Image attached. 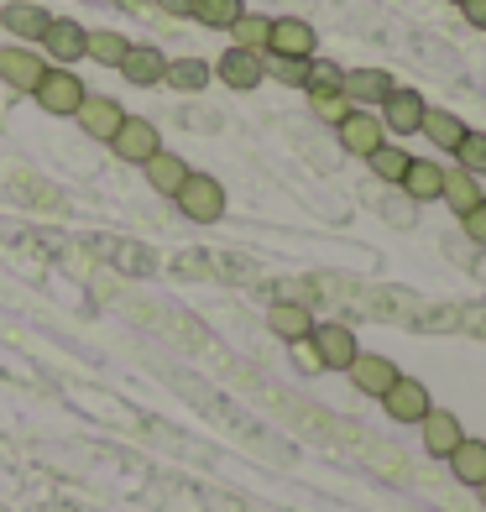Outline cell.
Returning <instances> with one entry per match:
<instances>
[{"instance_id": "cell-17", "label": "cell", "mask_w": 486, "mask_h": 512, "mask_svg": "<svg viewBox=\"0 0 486 512\" xmlns=\"http://www.w3.org/2000/svg\"><path fill=\"white\" fill-rule=\"evenodd\" d=\"M121 74H126V84H136V89H152V84H162V74H168V58H162V48H126V58H121Z\"/></svg>"}, {"instance_id": "cell-3", "label": "cell", "mask_w": 486, "mask_h": 512, "mask_svg": "<svg viewBox=\"0 0 486 512\" xmlns=\"http://www.w3.org/2000/svg\"><path fill=\"white\" fill-rule=\"evenodd\" d=\"M110 152L121 157V162H136V168H142L147 157H157V152H162V131L147 121V115H126L121 131L110 136Z\"/></svg>"}, {"instance_id": "cell-34", "label": "cell", "mask_w": 486, "mask_h": 512, "mask_svg": "<svg viewBox=\"0 0 486 512\" xmlns=\"http://www.w3.org/2000/svg\"><path fill=\"white\" fill-rule=\"evenodd\" d=\"M162 16H173V21H194V0H157Z\"/></svg>"}, {"instance_id": "cell-8", "label": "cell", "mask_w": 486, "mask_h": 512, "mask_svg": "<svg viewBox=\"0 0 486 512\" xmlns=\"http://www.w3.org/2000/svg\"><path fill=\"white\" fill-rule=\"evenodd\" d=\"M42 74H48V63H42V53H32L27 42L0 48V84H6V89H16V95H32V89L42 84Z\"/></svg>"}, {"instance_id": "cell-9", "label": "cell", "mask_w": 486, "mask_h": 512, "mask_svg": "<svg viewBox=\"0 0 486 512\" xmlns=\"http://www.w3.org/2000/svg\"><path fill=\"white\" fill-rule=\"evenodd\" d=\"M319 48V32L298 16H272V42H267V58H314Z\"/></svg>"}, {"instance_id": "cell-30", "label": "cell", "mask_w": 486, "mask_h": 512, "mask_svg": "<svg viewBox=\"0 0 486 512\" xmlns=\"http://www.w3.org/2000/svg\"><path fill=\"white\" fill-rule=\"evenodd\" d=\"M455 168H466V173H476V178H486V131H466V142L455 147Z\"/></svg>"}, {"instance_id": "cell-7", "label": "cell", "mask_w": 486, "mask_h": 512, "mask_svg": "<svg viewBox=\"0 0 486 512\" xmlns=\"http://www.w3.org/2000/svg\"><path fill=\"white\" fill-rule=\"evenodd\" d=\"M377 403L387 408V418H392V424H419V418H424V413L434 408L429 387H424L419 377H398V382H392V387L382 392Z\"/></svg>"}, {"instance_id": "cell-23", "label": "cell", "mask_w": 486, "mask_h": 512, "mask_svg": "<svg viewBox=\"0 0 486 512\" xmlns=\"http://www.w3.org/2000/svg\"><path fill=\"white\" fill-rule=\"evenodd\" d=\"M450 476L460 486H486V439H460V450L450 455Z\"/></svg>"}, {"instance_id": "cell-28", "label": "cell", "mask_w": 486, "mask_h": 512, "mask_svg": "<svg viewBox=\"0 0 486 512\" xmlns=\"http://www.w3.org/2000/svg\"><path fill=\"white\" fill-rule=\"evenodd\" d=\"M246 11V0H194V21L210 32H230V21Z\"/></svg>"}, {"instance_id": "cell-25", "label": "cell", "mask_w": 486, "mask_h": 512, "mask_svg": "<svg viewBox=\"0 0 486 512\" xmlns=\"http://www.w3.org/2000/svg\"><path fill=\"white\" fill-rule=\"evenodd\" d=\"M272 42V16H257V11H241L230 21V48H246V53H267Z\"/></svg>"}, {"instance_id": "cell-22", "label": "cell", "mask_w": 486, "mask_h": 512, "mask_svg": "<svg viewBox=\"0 0 486 512\" xmlns=\"http://www.w3.org/2000/svg\"><path fill=\"white\" fill-rule=\"evenodd\" d=\"M215 68L204 58H168V74H162V84L178 89V95H199V89H210Z\"/></svg>"}, {"instance_id": "cell-4", "label": "cell", "mask_w": 486, "mask_h": 512, "mask_svg": "<svg viewBox=\"0 0 486 512\" xmlns=\"http://www.w3.org/2000/svg\"><path fill=\"white\" fill-rule=\"evenodd\" d=\"M309 345L319 351V366H324V371H351V361L361 356L351 324H335V319H330V324H314Z\"/></svg>"}, {"instance_id": "cell-13", "label": "cell", "mask_w": 486, "mask_h": 512, "mask_svg": "<svg viewBox=\"0 0 486 512\" xmlns=\"http://www.w3.org/2000/svg\"><path fill=\"white\" fill-rule=\"evenodd\" d=\"M424 95L419 89H392V95L377 105V115H382V126L392 131V136H413L419 131V121H424Z\"/></svg>"}, {"instance_id": "cell-37", "label": "cell", "mask_w": 486, "mask_h": 512, "mask_svg": "<svg viewBox=\"0 0 486 512\" xmlns=\"http://www.w3.org/2000/svg\"><path fill=\"white\" fill-rule=\"evenodd\" d=\"M476 492H481V507H486V486H476Z\"/></svg>"}, {"instance_id": "cell-20", "label": "cell", "mask_w": 486, "mask_h": 512, "mask_svg": "<svg viewBox=\"0 0 486 512\" xmlns=\"http://www.w3.org/2000/svg\"><path fill=\"white\" fill-rule=\"evenodd\" d=\"M267 324H272V335H277V340H288V345H293V340H309L319 319H314L304 304H288V298H283V304H272V309H267Z\"/></svg>"}, {"instance_id": "cell-32", "label": "cell", "mask_w": 486, "mask_h": 512, "mask_svg": "<svg viewBox=\"0 0 486 512\" xmlns=\"http://www.w3.org/2000/svg\"><path fill=\"white\" fill-rule=\"evenodd\" d=\"M340 79H345V68L314 58V63H309V84H304V95H330V89H340Z\"/></svg>"}, {"instance_id": "cell-35", "label": "cell", "mask_w": 486, "mask_h": 512, "mask_svg": "<svg viewBox=\"0 0 486 512\" xmlns=\"http://www.w3.org/2000/svg\"><path fill=\"white\" fill-rule=\"evenodd\" d=\"M293 356H298V366H304V371H324L319 366V351H314L309 340H293Z\"/></svg>"}, {"instance_id": "cell-5", "label": "cell", "mask_w": 486, "mask_h": 512, "mask_svg": "<svg viewBox=\"0 0 486 512\" xmlns=\"http://www.w3.org/2000/svg\"><path fill=\"white\" fill-rule=\"evenodd\" d=\"M215 79L236 95H251L262 79H267V53H246V48H225L215 63Z\"/></svg>"}, {"instance_id": "cell-36", "label": "cell", "mask_w": 486, "mask_h": 512, "mask_svg": "<svg viewBox=\"0 0 486 512\" xmlns=\"http://www.w3.org/2000/svg\"><path fill=\"white\" fill-rule=\"evenodd\" d=\"M460 11H466L471 27H481V32H486V0H460Z\"/></svg>"}, {"instance_id": "cell-19", "label": "cell", "mask_w": 486, "mask_h": 512, "mask_svg": "<svg viewBox=\"0 0 486 512\" xmlns=\"http://www.w3.org/2000/svg\"><path fill=\"white\" fill-rule=\"evenodd\" d=\"M142 173H147V183H152V194L173 199V194L183 189V178H189L194 168H189L183 157H173V152H157V157H147V162H142Z\"/></svg>"}, {"instance_id": "cell-12", "label": "cell", "mask_w": 486, "mask_h": 512, "mask_svg": "<svg viewBox=\"0 0 486 512\" xmlns=\"http://www.w3.org/2000/svg\"><path fill=\"white\" fill-rule=\"evenodd\" d=\"M74 121L84 126V136H89V142H105V147H110V136L121 131L126 110H121V100H110V95H84V105H79V115H74Z\"/></svg>"}, {"instance_id": "cell-38", "label": "cell", "mask_w": 486, "mask_h": 512, "mask_svg": "<svg viewBox=\"0 0 486 512\" xmlns=\"http://www.w3.org/2000/svg\"><path fill=\"white\" fill-rule=\"evenodd\" d=\"M142 6H157V0H142Z\"/></svg>"}, {"instance_id": "cell-21", "label": "cell", "mask_w": 486, "mask_h": 512, "mask_svg": "<svg viewBox=\"0 0 486 512\" xmlns=\"http://www.w3.org/2000/svg\"><path fill=\"white\" fill-rule=\"evenodd\" d=\"M419 131L429 136L439 152H455L460 142H466V131H471V126L460 121L455 110H434V105H429V110H424V121H419Z\"/></svg>"}, {"instance_id": "cell-15", "label": "cell", "mask_w": 486, "mask_h": 512, "mask_svg": "<svg viewBox=\"0 0 486 512\" xmlns=\"http://www.w3.org/2000/svg\"><path fill=\"white\" fill-rule=\"evenodd\" d=\"M48 21H53V11H42L37 0H6V6H0V27L21 42H42Z\"/></svg>"}, {"instance_id": "cell-18", "label": "cell", "mask_w": 486, "mask_h": 512, "mask_svg": "<svg viewBox=\"0 0 486 512\" xmlns=\"http://www.w3.org/2000/svg\"><path fill=\"white\" fill-rule=\"evenodd\" d=\"M398 189H403L408 199L429 204V199H439V194H445V168H439V162H429V157H413Z\"/></svg>"}, {"instance_id": "cell-1", "label": "cell", "mask_w": 486, "mask_h": 512, "mask_svg": "<svg viewBox=\"0 0 486 512\" xmlns=\"http://www.w3.org/2000/svg\"><path fill=\"white\" fill-rule=\"evenodd\" d=\"M173 204L183 209V220L215 225V220L225 215V183L210 178V173H189V178H183V189L173 194Z\"/></svg>"}, {"instance_id": "cell-14", "label": "cell", "mask_w": 486, "mask_h": 512, "mask_svg": "<svg viewBox=\"0 0 486 512\" xmlns=\"http://www.w3.org/2000/svg\"><path fill=\"white\" fill-rule=\"evenodd\" d=\"M345 377H351V387H356V392H366V398H382V392H387L392 382H398L403 371L392 366L387 356H377V351H361V356L351 361V371H345Z\"/></svg>"}, {"instance_id": "cell-29", "label": "cell", "mask_w": 486, "mask_h": 512, "mask_svg": "<svg viewBox=\"0 0 486 512\" xmlns=\"http://www.w3.org/2000/svg\"><path fill=\"white\" fill-rule=\"evenodd\" d=\"M309 63L314 58H267V79L288 84V89H304L309 84Z\"/></svg>"}, {"instance_id": "cell-26", "label": "cell", "mask_w": 486, "mask_h": 512, "mask_svg": "<svg viewBox=\"0 0 486 512\" xmlns=\"http://www.w3.org/2000/svg\"><path fill=\"white\" fill-rule=\"evenodd\" d=\"M126 32H110V27H84V58H95V63H105V68H121V58H126Z\"/></svg>"}, {"instance_id": "cell-31", "label": "cell", "mask_w": 486, "mask_h": 512, "mask_svg": "<svg viewBox=\"0 0 486 512\" xmlns=\"http://www.w3.org/2000/svg\"><path fill=\"white\" fill-rule=\"evenodd\" d=\"M309 110L319 115V121H330V126H340V121H345V115H351L356 105L345 100L340 89H330V95H309Z\"/></svg>"}, {"instance_id": "cell-39", "label": "cell", "mask_w": 486, "mask_h": 512, "mask_svg": "<svg viewBox=\"0 0 486 512\" xmlns=\"http://www.w3.org/2000/svg\"><path fill=\"white\" fill-rule=\"evenodd\" d=\"M455 6H460V0H455Z\"/></svg>"}, {"instance_id": "cell-11", "label": "cell", "mask_w": 486, "mask_h": 512, "mask_svg": "<svg viewBox=\"0 0 486 512\" xmlns=\"http://www.w3.org/2000/svg\"><path fill=\"white\" fill-rule=\"evenodd\" d=\"M419 434H424V455H434V460H450L460 450V439H466V429H460V418L450 408H429L419 418Z\"/></svg>"}, {"instance_id": "cell-24", "label": "cell", "mask_w": 486, "mask_h": 512, "mask_svg": "<svg viewBox=\"0 0 486 512\" xmlns=\"http://www.w3.org/2000/svg\"><path fill=\"white\" fill-rule=\"evenodd\" d=\"M439 199H445V204L455 209V220H460V215H471V209H476L486 194H481L476 173H466V168H445V194H439Z\"/></svg>"}, {"instance_id": "cell-27", "label": "cell", "mask_w": 486, "mask_h": 512, "mask_svg": "<svg viewBox=\"0 0 486 512\" xmlns=\"http://www.w3.org/2000/svg\"><path fill=\"white\" fill-rule=\"evenodd\" d=\"M408 162H413V157H408V152H403L398 142H382V147H377L372 157H366V168L377 173V183H403Z\"/></svg>"}, {"instance_id": "cell-2", "label": "cell", "mask_w": 486, "mask_h": 512, "mask_svg": "<svg viewBox=\"0 0 486 512\" xmlns=\"http://www.w3.org/2000/svg\"><path fill=\"white\" fill-rule=\"evenodd\" d=\"M84 95H89L84 79H79V74H68V68H58V63H48L42 84L32 89V100L42 105V115H79Z\"/></svg>"}, {"instance_id": "cell-6", "label": "cell", "mask_w": 486, "mask_h": 512, "mask_svg": "<svg viewBox=\"0 0 486 512\" xmlns=\"http://www.w3.org/2000/svg\"><path fill=\"white\" fill-rule=\"evenodd\" d=\"M335 136H340V147L351 152V157H372V152L387 142V126H382L377 110H361V105H356V110L335 126Z\"/></svg>"}, {"instance_id": "cell-16", "label": "cell", "mask_w": 486, "mask_h": 512, "mask_svg": "<svg viewBox=\"0 0 486 512\" xmlns=\"http://www.w3.org/2000/svg\"><path fill=\"white\" fill-rule=\"evenodd\" d=\"M42 53H48L58 68L79 63L84 58V27H79V21H68V16H53L48 32H42Z\"/></svg>"}, {"instance_id": "cell-33", "label": "cell", "mask_w": 486, "mask_h": 512, "mask_svg": "<svg viewBox=\"0 0 486 512\" xmlns=\"http://www.w3.org/2000/svg\"><path fill=\"white\" fill-rule=\"evenodd\" d=\"M460 230H466V241H476V246H486V199L471 209V215H460Z\"/></svg>"}, {"instance_id": "cell-10", "label": "cell", "mask_w": 486, "mask_h": 512, "mask_svg": "<svg viewBox=\"0 0 486 512\" xmlns=\"http://www.w3.org/2000/svg\"><path fill=\"white\" fill-rule=\"evenodd\" d=\"M392 89L398 84H392L387 68H345V79H340V95L351 105H361V110H377Z\"/></svg>"}]
</instances>
